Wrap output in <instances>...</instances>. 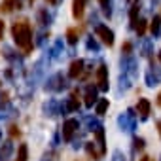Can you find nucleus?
<instances>
[{"instance_id": "obj_16", "label": "nucleus", "mask_w": 161, "mask_h": 161, "mask_svg": "<svg viewBox=\"0 0 161 161\" xmlns=\"http://www.w3.org/2000/svg\"><path fill=\"white\" fill-rule=\"evenodd\" d=\"M99 2H101V6H103L104 14H110V2H108V0H99Z\"/></svg>"}, {"instance_id": "obj_7", "label": "nucleus", "mask_w": 161, "mask_h": 161, "mask_svg": "<svg viewBox=\"0 0 161 161\" xmlns=\"http://www.w3.org/2000/svg\"><path fill=\"white\" fill-rule=\"evenodd\" d=\"M150 108H152V104H150V101H148V99H140V101H138V104H136V110H138V114H140L142 118H148Z\"/></svg>"}, {"instance_id": "obj_1", "label": "nucleus", "mask_w": 161, "mask_h": 161, "mask_svg": "<svg viewBox=\"0 0 161 161\" xmlns=\"http://www.w3.org/2000/svg\"><path fill=\"white\" fill-rule=\"evenodd\" d=\"M12 34H14V40L15 44L23 49V53H31L32 49V31H31V25L27 21H19L12 27Z\"/></svg>"}, {"instance_id": "obj_9", "label": "nucleus", "mask_w": 161, "mask_h": 161, "mask_svg": "<svg viewBox=\"0 0 161 161\" xmlns=\"http://www.w3.org/2000/svg\"><path fill=\"white\" fill-rule=\"evenodd\" d=\"M27 157H29L27 144H21V146H19V152H17V161H27Z\"/></svg>"}, {"instance_id": "obj_15", "label": "nucleus", "mask_w": 161, "mask_h": 161, "mask_svg": "<svg viewBox=\"0 0 161 161\" xmlns=\"http://www.w3.org/2000/svg\"><path fill=\"white\" fill-rule=\"evenodd\" d=\"M136 32H138V36H142V34L146 32V21H138V25H136Z\"/></svg>"}, {"instance_id": "obj_25", "label": "nucleus", "mask_w": 161, "mask_h": 161, "mask_svg": "<svg viewBox=\"0 0 161 161\" xmlns=\"http://www.w3.org/2000/svg\"><path fill=\"white\" fill-rule=\"evenodd\" d=\"M159 61H161V51H159Z\"/></svg>"}, {"instance_id": "obj_18", "label": "nucleus", "mask_w": 161, "mask_h": 161, "mask_svg": "<svg viewBox=\"0 0 161 161\" xmlns=\"http://www.w3.org/2000/svg\"><path fill=\"white\" fill-rule=\"evenodd\" d=\"M10 136H12V138L19 136V129H17V125H12V127H10Z\"/></svg>"}, {"instance_id": "obj_4", "label": "nucleus", "mask_w": 161, "mask_h": 161, "mask_svg": "<svg viewBox=\"0 0 161 161\" xmlns=\"http://www.w3.org/2000/svg\"><path fill=\"white\" fill-rule=\"evenodd\" d=\"M76 127H78V121H76V119H68V121L63 125V138H64L66 142L72 138V135H74Z\"/></svg>"}, {"instance_id": "obj_10", "label": "nucleus", "mask_w": 161, "mask_h": 161, "mask_svg": "<svg viewBox=\"0 0 161 161\" xmlns=\"http://www.w3.org/2000/svg\"><path fill=\"white\" fill-rule=\"evenodd\" d=\"M138 10H140L138 2H136V4H133V8H131V23H133V27H136V17H138Z\"/></svg>"}, {"instance_id": "obj_8", "label": "nucleus", "mask_w": 161, "mask_h": 161, "mask_svg": "<svg viewBox=\"0 0 161 161\" xmlns=\"http://www.w3.org/2000/svg\"><path fill=\"white\" fill-rule=\"evenodd\" d=\"M95 136H97L99 146H101V155H104V153H106V146H104V131H103V129H99V131L95 133Z\"/></svg>"}, {"instance_id": "obj_23", "label": "nucleus", "mask_w": 161, "mask_h": 161, "mask_svg": "<svg viewBox=\"0 0 161 161\" xmlns=\"http://www.w3.org/2000/svg\"><path fill=\"white\" fill-rule=\"evenodd\" d=\"M157 129H159V135H161V121H157Z\"/></svg>"}, {"instance_id": "obj_17", "label": "nucleus", "mask_w": 161, "mask_h": 161, "mask_svg": "<svg viewBox=\"0 0 161 161\" xmlns=\"http://www.w3.org/2000/svg\"><path fill=\"white\" fill-rule=\"evenodd\" d=\"M159 31V17H153L152 21V32H157Z\"/></svg>"}, {"instance_id": "obj_3", "label": "nucleus", "mask_w": 161, "mask_h": 161, "mask_svg": "<svg viewBox=\"0 0 161 161\" xmlns=\"http://www.w3.org/2000/svg\"><path fill=\"white\" fill-rule=\"evenodd\" d=\"M97 36H99L106 46H112V44H114V32H112L108 27H104V25L97 27Z\"/></svg>"}, {"instance_id": "obj_5", "label": "nucleus", "mask_w": 161, "mask_h": 161, "mask_svg": "<svg viewBox=\"0 0 161 161\" xmlns=\"http://www.w3.org/2000/svg\"><path fill=\"white\" fill-rule=\"evenodd\" d=\"M84 6H86V0H74L72 15H74L76 19H82V17H84Z\"/></svg>"}, {"instance_id": "obj_14", "label": "nucleus", "mask_w": 161, "mask_h": 161, "mask_svg": "<svg viewBox=\"0 0 161 161\" xmlns=\"http://www.w3.org/2000/svg\"><path fill=\"white\" fill-rule=\"evenodd\" d=\"M106 108H108V99H103V101L97 104V114H99V116H103V114L106 112Z\"/></svg>"}, {"instance_id": "obj_21", "label": "nucleus", "mask_w": 161, "mask_h": 161, "mask_svg": "<svg viewBox=\"0 0 161 161\" xmlns=\"http://www.w3.org/2000/svg\"><path fill=\"white\" fill-rule=\"evenodd\" d=\"M47 2H49V4H51V6H57V4H59V2H61V0H47Z\"/></svg>"}, {"instance_id": "obj_22", "label": "nucleus", "mask_w": 161, "mask_h": 161, "mask_svg": "<svg viewBox=\"0 0 161 161\" xmlns=\"http://www.w3.org/2000/svg\"><path fill=\"white\" fill-rule=\"evenodd\" d=\"M157 104H159V106H161V93H159V95H157Z\"/></svg>"}, {"instance_id": "obj_13", "label": "nucleus", "mask_w": 161, "mask_h": 161, "mask_svg": "<svg viewBox=\"0 0 161 161\" xmlns=\"http://www.w3.org/2000/svg\"><path fill=\"white\" fill-rule=\"evenodd\" d=\"M66 38H68V42H70V44H76V42H78V31H76V29H68Z\"/></svg>"}, {"instance_id": "obj_20", "label": "nucleus", "mask_w": 161, "mask_h": 161, "mask_svg": "<svg viewBox=\"0 0 161 161\" xmlns=\"http://www.w3.org/2000/svg\"><path fill=\"white\" fill-rule=\"evenodd\" d=\"M131 47H133V46H131V44L127 42V44H123V47H121V51H125V53H127V51H131Z\"/></svg>"}, {"instance_id": "obj_2", "label": "nucleus", "mask_w": 161, "mask_h": 161, "mask_svg": "<svg viewBox=\"0 0 161 161\" xmlns=\"http://www.w3.org/2000/svg\"><path fill=\"white\" fill-rule=\"evenodd\" d=\"M97 84H99V89L101 91H106L108 89V70L104 64H101L97 68Z\"/></svg>"}, {"instance_id": "obj_11", "label": "nucleus", "mask_w": 161, "mask_h": 161, "mask_svg": "<svg viewBox=\"0 0 161 161\" xmlns=\"http://www.w3.org/2000/svg\"><path fill=\"white\" fill-rule=\"evenodd\" d=\"M95 99H97V97H95V89H93V87H89V89H87V93H86V104H87V106H91V104L95 103Z\"/></svg>"}, {"instance_id": "obj_12", "label": "nucleus", "mask_w": 161, "mask_h": 161, "mask_svg": "<svg viewBox=\"0 0 161 161\" xmlns=\"http://www.w3.org/2000/svg\"><path fill=\"white\" fill-rule=\"evenodd\" d=\"M78 106H80V95L74 91L70 97V110H78Z\"/></svg>"}, {"instance_id": "obj_24", "label": "nucleus", "mask_w": 161, "mask_h": 161, "mask_svg": "<svg viewBox=\"0 0 161 161\" xmlns=\"http://www.w3.org/2000/svg\"><path fill=\"white\" fill-rule=\"evenodd\" d=\"M140 161H150V157H146V155H144V157H142Z\"/></svg>"}, {"instance_id": "obj_6", "label": "nucleus", "mask_w": 161, "mask_h": 161, "mask_svg": "<svg viewBox=\"0 0 161 161\" xmlns=\"http://www.w3.org/2000/svg\"><path fill=\"white\" fill-rule=\"evenodd\" d=\"M82 70H84V61H82V59H78V61H74V63L70 64V72H68V76H70V78H78L80 74H82Z\"/></svg>"}, {"instance_id": "obj_19", "label": "nucleus", "mask_w": 161, "mask_h": 161, "mask_svg": "<svg viewBox=\"0 0 161 161\" xmlns=\"http://www.w3.org/2000/svg\"><path fill=\"white\" fill-rule=\"evenodd\" d=\"M4 29H6V25H4L2 19H0V40H2V36H4Z\"/></svg>"}]
</instances>
